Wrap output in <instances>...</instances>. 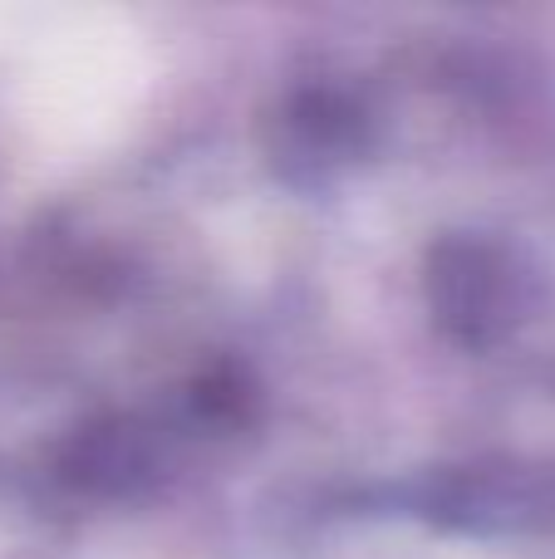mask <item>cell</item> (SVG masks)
Masks as SVG:
<instances>
[{
    "label": "cell",
    "instance_id": "1",
    "mask_svg": "<svg viewBox=\"0 0 555 559\" xmlns=\"http://www.w3.org/2000/svg\"><path fill=\"white\" fill-rule=\"evenodd\" d=\"M428 289L442 324L472 344L511 319V265L482 241H442V251H433Z\"/></svg>",
    "mask_w": 555,
    "mask_h": 559
}]
</instances>
